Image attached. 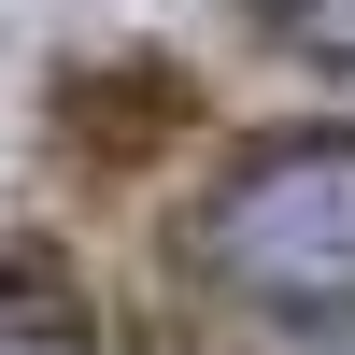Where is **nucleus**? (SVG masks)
Instances as JSON below:
<instances>
[{
	"label": "nucleus",
	"mask_w": 355,
	"mask_h": 355,
	"mask_svg": "<svg viewBox=\"0 0 355 355\" xmlns=\"http://www.w3.org/2000/svg\"><path fill=\"white\" fill-rule=\"evenodd\" d=\"M199 270L256 327H355V128H270L199 199Z\"/></svg>",
	"instance_id": "nucleus-1"
},
{
	"label": "nucleus",
	"mask_w": 355,
	"mask_h": 355,
	"mask_svg": "<svg viewBox=\"0 0 355 355\" xmlns=\"http://www.w3.org/2000/svg\"><path fill=\"white\" fill-rule=\"evenodd\" d=\"M256 28H270L284 57H313V71L355 85V0H256Z\"/></svg>",
	"instance_id": "nucleus-3"
},
{
	"label": "nucleus",
	"mask_w": 355,
	"mask_h": 355,
	"mask_svg": "<svg viewBox=\"0 0 355 355\" xmlns=\"http://www.w3.org/2000/svg\"><path fill=\"white\" fill-rule=\"evenodd\" d=\"M0 355H100V327H85V299H71V284L0 270Z\"/></svg>",
	"instance_id": "nucleus-2"
}]
</instances>
